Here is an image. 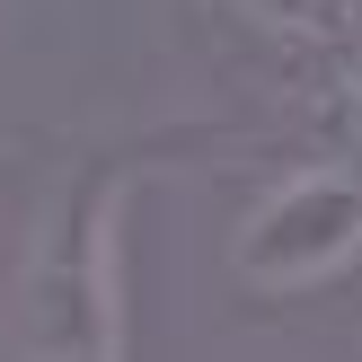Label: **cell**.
I'll return each instance as SVG.
<instances>
[{
  "instance_id": "1",
  "label": "cell",
  "mask_w": 362,
  "mask_h": 362,
  "mask_svg": "<svg viewBox=\"0 0 362 362\" xmlns=\"http://www.w3.org/2000/svg\"><path fill=\"white\" fill-rule=\"evenodd\" d=\"M354 247H362V186H345L336 168H310L283 194H265L257 221L239 230V274L247 283H310L327 265H345Z\"/></svg>"
},
{
  "instance_id": "2",
  "label": "cell",
  "mask_w": 362,
  "mask_h": 362,
  "mask_svg": "<svg viewBox=\"0 0 362 362\" xmlns=\"http://www.w3.org/2000/svg\"><path fill=\"white\" fill-rule=\"evenodd\" d=\"M247 9H265V18H336L345 0H247Z\"/></svg>"
}]
</instances>
